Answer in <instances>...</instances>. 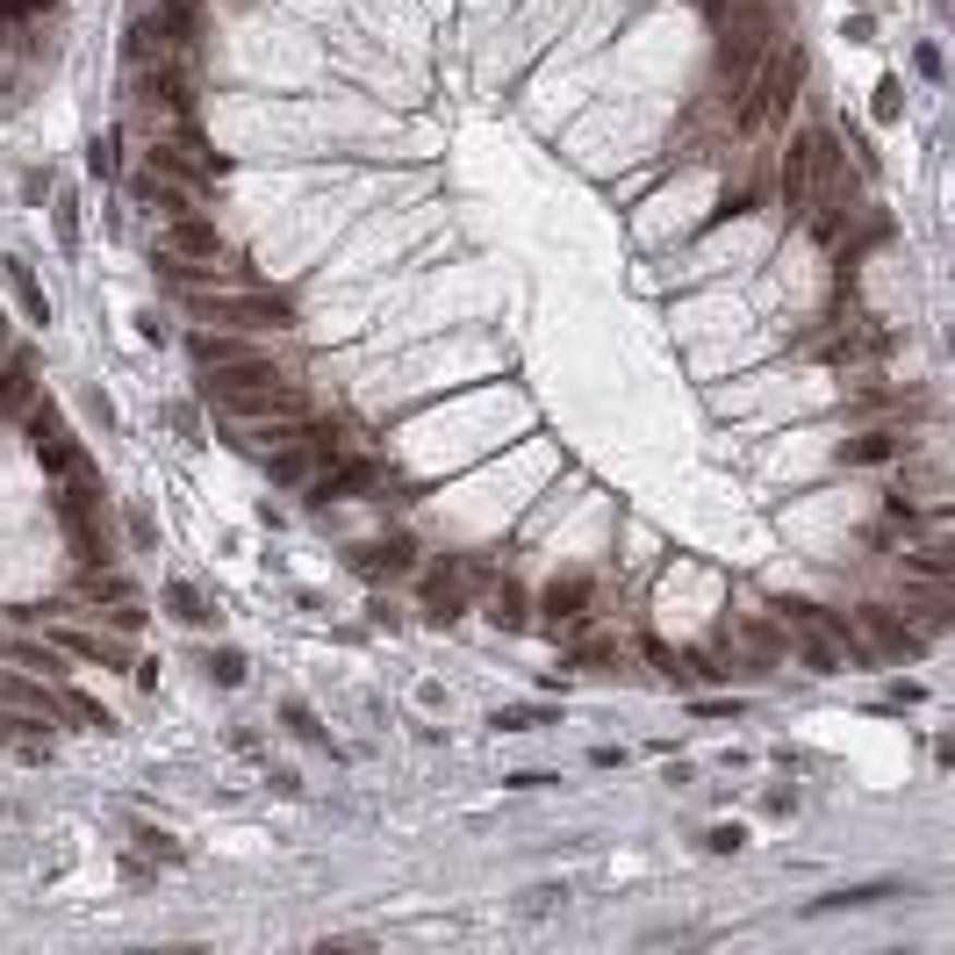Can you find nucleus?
<instances>
[{"label": "nucleus", "instance_id": "nucleus-8", "mask_svg": "<svg viewBox=\"0 0 955 955\" xmlns=\"http://www.w3.org/2000/svg\"><path fill=\"white\" fill-rule=\"evenodd\" d=\"M474 611H482L488 626H504V632H532V582H524L518 568H496Z\"/></svg>", "mask_w": 955, "mask_h": 955}, {"label": "nucleus", "instance_id": "nucleus-15", "mask_svg": "<svg viewBox=\"0 0 955 955\" xmlns=\"http://www.w3.org/2000/svg\"><path fill=\"white\" fill-rule=\"evenodd\" d=\"M216 676H223V682H244V654H230V646H223V654H216Z\"/></svg>", "mask_w": 955, "mask_h": 955}, {"label": "nucleus", "instance_id": "nucleus-10", "mask_svg": "<svg viewBox=\"0 0 955 955\" xmlns=\"http://www.w3.org/2000/svg\"><path fill=\"white\" fill-rule=\"evenodd\" d=\"M790 668H805V676H841V646L826 640L819 626H790Z\"/></svg>", "mask_w": 955, "mask_h": 955}, {"label": "nucleus", "instance_id": "nucleus-9", "mask_svg": "<svg viewBox=\"0 0 955 955\" xmlns=\"http://www.w3.org/2000/svg\"><path fill=\"white\" fill-rule=\"evenodd\" d=\"M51 726L58 733H116V712L94 690H80L72 676H58L51 682Z\"/></svg>", "mask_w": 955, "mask_h": 955}, {"label": "nucleus", "instance_id": "nucleus-13", "mask_svg": "<svg viewBox=\"0 0 955 955\" xmlns=\"http://www.w3.org/2000/svg\"><path fill=\"white\" fill-rule=\"evenodd\" d=\"M740 848H747L740 826H712V855H740Z\"/></svg>", "mask_w": 955, "mask_h": 955}, {"label": "nucleus", "instance_id": "nucleus-1", "mask_svg": "<svg viewBox=\"0 0 955 955\" xmlns=\"http://www.w3.org/2000/svg\"><path fill=\"white\" fill-rule=\"evenodd\" d=\"M424 560V539L410 532V518H388L382 532H366L346 546V568L360 575V582H374V590H402L410 575H418Z\"/></svg>", "mask_w": 955, "mask_h": 955}, {"label": "nucleus", "instance_id": "nucleus-12", "mask_svg": "<svg viewBox=\"0 0 955 955\" xmlns=\"http://www.w3.org/2000/svg\"><path fill=\"white\" fill-rule=\"evenodd\" d=\"M539 718H546V712H532V704H518V712H496V726H504V733H524V726H539Z\"/></svg>", "mask_w": 955, "mask_h": 955}, {"label": "nucleus", "instance_id": "nucleus-6", "mask_svg": "<svg viewBox=\"0 0 955 955\" xmlns=\"http://www.w3.org/2000/svg\"><path fill=\"white\" fill-rule=\"evenodd\" d=\"M51 396V388H44V366H36V346H8L0 352V424H8V432H15L22 424V410H29V402H44Z\"/></svg>", "mask_w": 955, "mask_h": 955}, {"label": "nucleus", "instance_id": "nucleus-14", "mask_svg": "<svg viewBox=\"0 0 955 955\" xmlns=\"http://www.w3.org/2000/svg\"><path fill=\"white\" fill-rule=\"evenodd\" d=\"M912 65H920V80H941V51H934V44H920V51H912Z\"/></svg>", "mask_w": 955, "mask_h": 955}, {"label": "nucleus", "instance_id": "nucleus-7", "mask_svg": "<svg viewBox=\"0 0 955 955\" xmlns=\"http://www.w3.org/2000/svg\"><path fill=\"white\" fill-rule=\"evenodd\" d=\"M266 346H280V338H252V330H216V324H194V330H188V360H194V374L238 366V360H252V352H266Z\"/></svg>", "mask_w": 955, "mask_h": 955}, {"label": "nucleus", "instance_id": "nucleus-2", "mask_svg": "<svg viewBox=\"0 0 955 955\" xmlns=\"http://www.w3.org/2000/svg\"><path fill=\"white\" fill-rule=\"evenodd\" d=\"M396 474V460H388L382 446H346L330 468H316V482L302 488V504L310 510H330V504H374V488Z\"/></svg>", "mask_w": 955, "mask_h": 955}, {"label": "nucleus", "instance_id": "nucleus-3", "mask_svg": "<svg viewBox=\"0 0 955 955\" xmlns=\"http://www.w3.org/2000/svg\"><path fill=\"white\" fill-rule=\"evenodd\" d=\"M582 618H604V575L596 568H560L532 590V632H568Z\"/></svg>", "mask_w": 955, "mask_h": 955}, {"label": "nucleus", "instance_id": "nucleus-4", "mask_svg": "<svg viewBox=\"0 0 955 955\" xmlns=\"http://www.w3.org/2000/svg\"><path fill=\"white\" fill-rule=\"evenodd\" d=\"M560 668H568V676H604V668H626V640H618L604 618H582V626L560 632Z\"/></svg>", "mask_w": 955, "mask_h": 955}, {"label": "nucleus", "instance_id": "nucleus-11", "mask_svg": "<svg viewBox=\"0 0 955 955\" xmlns=\"http://www.w3.org/2000/svg\"><path fill=\"white\" fill-rule=\"evenodd\" d=\"M166 604H173L180 618H188V626H209V618H216V611H209V596L194 590V582H173V590H166Z\"/></svg>", "mask_w": 955, "mask_h": 955}, {"label": "nucleus", "instance_id": "nucleus-5", "mask_svg": "<svg viewBox=\"0 0 955 955\" xmlns=\"http://www.w3.org/2000/svg\"><path fill=\"white\" fill-rule=\"evenodd\" d=\"M122 194H130L144 216H158V223H173V216H188V209H209V202H202L194 188H180L173 173H158V166H144V158L130 166V173H122Z\"/></svg>", "mask_w": 955, "mask_h": 955}]
</instances>
